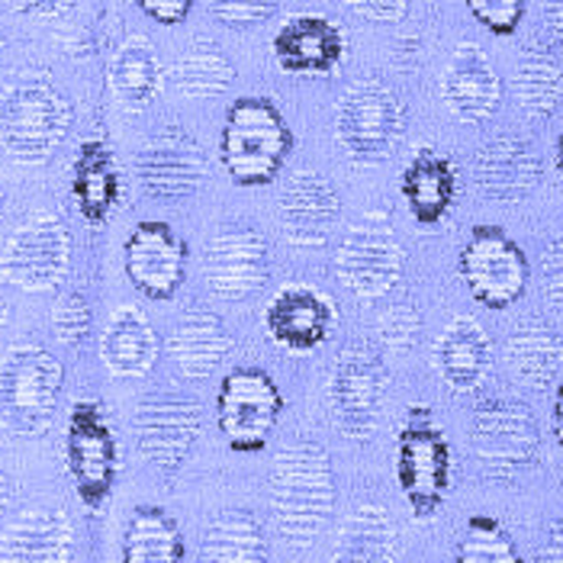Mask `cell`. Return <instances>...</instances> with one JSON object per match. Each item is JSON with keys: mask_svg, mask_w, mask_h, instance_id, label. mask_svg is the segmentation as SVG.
Masks as SVG:
<instances>
[{"mask_svg": "<svg viewBox=\"0 0 563 563\" xmlns=\"http://www.w3.org/2000/svg\"><path fill=\"white\" fill-rule=\"evenodd\" d=\"M335 471L319 441H290L274 454L267 503L277 534L290 548H309L335 512Z\"/></svg>", "mask_w": 563, "mask_h": 563, "instance_id": "obj_1", "label": "cell"}, {"mask_svg": "<svg viewBox=\"0 0 563 563\" xmlns=\"http://www.w3.org/2000/svg\"><path fill=\"white\" fill-rule=\"evenodd\" d=\"M71 100L43 71H26L0 90V148L16 165H43L68 139Z\"/></svg>", "mask_w": 563, "mask_h": 563, "instance_id": "obj_2", "label": "cell"}, {"mask_svg": "<svg viewBox=\"0 0 563 563\" xmlns=\"http://www.w3.org/2000/svg\"><path fill=\"white\" fill-rule=\"evenodd\" d=\"M294 152V132L267 97H239L225 110L219 162L235 187H264L277 180Z\"/></svg>", "mask_w": 563, "mask_h": 563, "instance_id": "obj_3", "label": "cell"}, {"mask_svg": "<svg viewBox=\"0 0 563 563\" xmlns=\"http://www.w3.org/2000/svg\"><path fill=\"white\" fill-rule=\"evenodd\" d=\"M396 483L416 519L441 512L451 489V444L426 402L409 406L396 432Z\"/></svg>", "mask_w": 563, "mask_h": 563, "instance_id": "obj_4", "label": "cell"}, {"mask_svg": "<svg viewBox=\"0 0 563 563\" xmlns=\"http://www.w3.org/2000/svg\"><path fill=\"white\" fill-rule=\"evenodd\" d=\"M65 384L62 361L48 347L20 342L0 361V422L20 438L43 434L58 409Z\"/></svg>", "mask_w": 563, "mask_h": 563, "instance_id": "obj_5", "label": "cell"}, {"mask_svg": "<svg viewBox=\"0 0 563 563\" xmlns=\"http://www.w3.org/2000/svg\"><path fill=\"white\" fill-rule=\"evenodd\" d=\"M335 135L354 165H380L406 135V107L387 81L357 78L339 103Z\"/></svg>", "mask_w": 563, "mask_h": 563, "instance_id": "obj_6", "label": "cell"}, {"mask_svg": "<svg viewBox=\"0 0 563 563\" xmlns=\"http://www.w3.org/2000/svg\"><path fill=\"white\" fill-rule=\"evenodd\" d=\"M390 390L387 361L371 342H347L329 374V409L351 441H367L384 416Z\"/></svg>", "mask_w": 563, "mask_h": 563, "instance_id": "obj_7", "label": "cell"}, {"mask_svg": "<svg viewBox=\"0 0 563 563\" xmlns=\"http://www.w3.org/2000/svg\"><path fill=\"white\" fill-rule=\"evenodd\" d=\"M471 444L486 477L516 479L538 464L541 432L525 402L512 396H489L474 409Z\"/></svg>", "mask_w": 563, "mask_h": 563, "instance_id": "obj_8", "label": "cell"}, {"mask_svg": "<svg viewBox=\"0 0 563 563\" xmlns=\"http://www.w3.org/2000/svg\"><path fill=\"white\" fill-rule=\"evenodd\" d=\"M65 461L78 499L90 512H100L110 503L113 483L120 474L117 434L100 402L81 399L71 406L65 432Z\"/></svg>", "mask_w": 563, "mask_h": 563, "instance_id": "obj_9", "label": "cell"}, {"mask_svg": "<svg viewBox=\"0 0 563 563\" xmlns=\"http://www.w3.org/2000/svg\"><path fill=\"white\" fill-rule=\"evenodd\" d=\"M284 416V393L261 367H235L217 390V422L225 444L258 454Z\"/></svg>", "mask_w": 563, "mask_h": 563, "instance_id": "obj_10", "label": "cell"}, {"mask_svg": "<svg viewBox=\"0 0 563 563\" xmlns=\"http://www.w3.org/2000/svg\"><path fill=\"white\" fill-rule=\"evenodd\" d=\"M200 426L203 409L197 396L180 390H155L142 396L132 416L135 448L142 461L162 474H177L184 467L200 438Z\"/></svg>", "mask_w": 563, "mask_h": 563, "instance_id": "obj_11", "label": "cell"}, {"mask_svg": "<svg viewBox=\"0 0 563 563\" xmlns=\"http://www.w3.org/2000/svg\"><path fill=\"white\" fill-rule=\"evenodd\" d=\"M71 264V235L55 213H30L3 242L0 277L30 294L62 284Z\"/></svg>", "mask_w": 563, "mask_h": 563, "instance_id": "obj_12", "label": "cell"}, {"mask_svg": "<svg viewBox=\"0 0 563 563\" xmlns=\"http://www.w3.org/2000/svg\"><path fill=\"white\" fill-rule=\"evenodd\" d=\"M457 271L471 297L486 309H506L528 287V258L521 245L499 225H477L457 258Z\"/></svg>", "mask_w": 563, "mask_h": 563, "instance_id": "obj_13", "label": "cell"}, {"mask_svg": "<svg viewBox=\"0 0 563 563\" xmlns=\"http://www.w3.org/2000/svg\"><path fill=\"white\" fill-rule=\"evenodd\" d=\"M335 267L345 287L361 300L387 297L402 277V245L387 213H367L342 235Z\"/></svg>", "mask_w": 563, "mask_h": 563, "instance_id": "obj_14", "label": "cell"}, {"mask_svg": "<svg viewBox=\"0 0 563 563\" xmlns=\"http://www.w3.org/2000/svg\"><path fill=\"white\" fill-rule=\"evenodd\" d=\"M135 177L155 200H187L207 180V155L184 126L165 123L142 139L135 152Z\"/></svg>", "mask_w": 563, "mask_h": 563, "instance_id": "obj_15", "label": "cell"}, {"mask_svg": "<svg viewBox=\"0 0 563 563\" xmlns=\"http://www.w3.org/2000/svg\"><path fill=\"white\" fill-rule=\"evenodd\" d=\"M200 264L207 290L213 297L242 303L258 294L271 274V245L258 229L232 225L207 242Z\"/></svg>", "mask_w": 563, "mask_h": 563, "instance_id": "obj_16", "label": "cell"}, {"mask_svg": "<svg viewBox=\"0 0 563 563\" xmlns=\"http://www.w3.org/2000/svg\"><path fill=\"white\" fill-rule=\"evenodd\" d=\"M187 267V242L168 222L145 219L126 239V277L148 300L168 303L184 284Z\"/></svg>", "mask_w": 563, "mask_h": 563, "instance_id": "obj_17", "label": "cell"}, {"mask_svg": "<svg viewBox=\"0 0 563 563\" xmlns=\"http://www.w3.org/2000/svg\"><path fill=\"white\" fill-rule=\"evenodd\" d=\"M277 213L287 242H294L297 249H322L335 235L342 200L325 174L297 172L280 187Z\"/></svg>", "mask_w": 563, "mask_h": 563, "instance_id": "obj_18", "label": "cell"}, {"mask_svg": "<svg viewBox=\"0 0 563 563\" xmlns=\"http://www.w3.org/2000/svg\"><path fill=\"white\" fill-rule=\"evenodd\" d=\"M335 322H339L335 303L322 290L303 287V284L277 290L274 300L264 309L267 339L294 354H306V351L325 345Z\"/></svg>", "mask_w": 563, "mask_h": 563, "instance_id": "obj_19", "label": "cell"}, {"mask_svg": "<svg viewBox=\"0 0 563 563\" xmlns=\"http://www.w3.org/2000/svg\"><path fill=\"white\" fill-rule=\"evenodd\" d=\"M271 55L277 62V68L284 75L294 78H325L332 75L347 55V40L339 23H332L329 16H316V13H300L290 16L274 43H271Z\"/></svg>", "mask_w": 563, "mask_h": 563, "instance_id": "obj_20", "label": "cell"}, {"mask_svg": "<svg viewBox=\"0 0 563 563\" xmlns=\"http://www.w3.org/2000/svg\"><path fill=\"white\" fill-rule=\"evenodd\" d=\"M441 97L444 107L461 120L479 126L486 123L496 110H499V97H503V81L489 62V55L474 43H461L441 75Z\"/></svg>", "mask_w": 563, "mask_h": 563, "instance_id": "obj_21", "label": "cell"}, {"mask_svg": "<svg viewBox=\"0 0 563 563\" xmlns=\"http://www.w3.org/2000/svg\"><path fill=\"white\" fill-rule=\"evenodd\" d=\"M75 528L55 506H33L0 531V563H71Z\"/></svg>", "mask_w": 563, "mask_h": 563, "instance_id": "obj_22", "label": "cell"}, {"mask_svg": "<svg viewBox=\"0 0 563 563\" xmlns=\"http://www.w3.org/2000/svg\"><path fill=\"white\" fill-rule=\"evenodd\" d=\"M474 180L486 200L519 203L541 180V158L519 135H496L474 158Z\"/></svg>", "mask_w": 563, "mask_h": 563, "instance_id": "obj_23", "label": "cell"}, {"mask_svg": "<svg viewBox=\"0 0 563 563\" xmlns=\"http://www.w3.org/2000/svg\"><path fill=\"white\" fill-rule=\"evenodd\" d=\"M434 371L454 393H474L493 371V342L471 316H457L434 342Z\"/></svg>", "mask_w": 563, "mask_h": 563, "instance_id": "obj_24", "label": "cell"}, {"mask_svg": "<svg viewBox=\"0 0 563 563\" xmlns=\"http://www.w3.org/2000/svg\"><path fill=\"white\" fill-rule=\"evenodd\" d=\"M399 190H402V200H406L412 219L419 225L432 229L454 207L457 168H454V162L444 152H438L432 145H422L406 162L402 177H399Z\"/></svg>", "mask_w": 563, "mask_h": 563, "instance_id": "obj_25", "label": "cell"}, {"mask_svg": "<svg viewBox=\"0 0 563 563\" xmlns=\"http://www.w3.org/2000/svg\"><path fill=\"white\" fill-rule=\"evenodd\" d=\"M229 351H232V339L217 312L190 309L174 322L168 354L187 380H207L210 374H217Z\"/></svg>", "mask_w": 563, "mask_h": 563, "instance_id": "obj_26", "label": "cell"}, {"mask_svg": "<svg viewBox=\"0 0 563 563\" xmlns=\"http://www.w3.org/2000/svg\"><path fill=\"white\" fill-rule=\"evenodd\" d=\"M100 357L113 377H145L158 361V335L142 309L120 306L113 309L103 339H100Z\"/></svg>", "mask_w": 563, "mask_h": 563, "instance_id": "obj_27", "label": "cell"}, {"mask_svg": "<svg viewBox=\"0 0 563 563\" xmlns=\"http://www.w3.org/2000/svg\"><path fill=\"white\" fill-rule=\"evenodd\" d=\"M71 197L87 225H103L120 203V168L107 142L87 139L75 155Z\"/></svg>", "mask_w": 563, "mask_h": 563, "instance_id": "obj_28", "label": "cell"}, {"mask_svg": "<svg viewBox=\"0 0 563 563\" xmlns=\"http://www.w3.org/2000/svg\"><path fill=\"white\" fill-rule=\"evenodd\" d=\"M399 528L384 506H357L339 525L332 563H399Z\"/></svg>", "mask_w": 563, "mask_h": 563, "instance_id": "obj_29", "label": "cell"}, {"mask_svg": "<svg viewBox=\"0 0 563 563\" xmlns=\"http://www.w3.org/2000/svg\"><path fill=\"white\" fill-rule=\"evenodd\" d=\"M107 85L120 100V107L126 110H145L155 103L165 85V68L145 36H132L113 52L107 68Z\"/></svg>", "mask_w": 563, "mask_h": 563, "instance_id": "obj_30", "label": "cell"}, {"mask_svg": "<svg viewBox=\"0 0 563 563\" xmlns=\"http://www.w3.org/2000/svg\"><path fill=\"white\" fill-rule=\"evenodd\" d=\"M503 361L521 387L548 390L563 367V339L541 322H525L506 339Z\"/></svg>", "mask_w": 563, "mask_h": 563, "instance_id": "obj_31", "label": "cell"}, {"mask_svg": "<svg viewBox=\"0 0 563 563\" xmlns=\"http://www.w3.org/2000/svg\"><path fill=\"white\" fill-rule=\"evenodd\" d=\"M267 534L249 509H222L200 541V563H267Z\"/></svg>", "mask_w": 563, "mask_h": 563, "instance_id": "obj_32", "label": "cell"}, {"mask_svg": "<svg viewBox=\"0 0 563 563\" xmlns=\"http://www.w3.org/2000/svg\"><path fill=\"white\" fill-rule=\"evenodd\" d=\"M184 534L162 506H139L123 534L126 563H184Z\"/></svg>", "mask_w": 563, "mask_h": 563, "instance_id": "obj_33", "label": "cell"}, {"mask_svg": "<svg viewBox=\"0 0 563 563\" xmlns=\"http://www.w3.org/2000/svg\"><path fill=\"white\" fill-rule=\"evenodd\" d=\"M172 81L190 100H213L232 87L235 65L213 40H194L187 45V52L177 55Z\"/></svg>", "mask_w": 563, "mask_h": 563, "instance_id": "obj_34", "label": "cell"}, {"mask_svg": "<svg viewBox=\"0 0 563 563\" xmlns=\"http://www.w3.org/2000/svg\"><path fill=\"white\" fill-rule=\"evenodd\" d=\"M512 93L528 117H551L563 103V65L544 48H528L516 65Z\"/></svg>", "mask_w": 563, "mask_h": 563, "instance_id": "obj_35", "label": "cell"}, {"mask_svg": "<svg viewBox=\"0 0 563 563\" xmlns=\"http://www.w3.org/2000/svg\"><path fill=\"white\" fill-rule=\"evenodd\" d=\"M457 563H525L516 541L493 516H471L454 551Z\"/></svg>", "mask_w": 563, "mask_h": 563, "instance_id": "obj_36", "label": "cell"}, {"mask_svg": "<svg viewBox=\"0 0 563 563\" xmlns=\"http://www.w3.org/2000/svg\"><path fill=\"white\" fill-rule=\"evenodd\" d=\"M419 329H422V316H419L416 306L409 303L390 306V309L380 316V325H377L380 342H384V347L393 351V354H409L412 345L419 342Z\"/></svg>", "mask_w": 563, "mask_h": 563, "instance_id": "obj_37", "label": "cell"}, {"mask_svg": "<svg viewBox=\"0 0 563 563\" xmlns=\"http://www.w3.org/2000/svg\"><path fill=\"white\" fill-rule=\"evenodd\" d=\"M52 325L65 345L85 342L87 332H90V303L81 290H68L58 297V303L52 306Z\"/></svg>", "mask_w": 563, "mask_h": 563, "instance_id": "obj_38", "label": "cell"}, {"mask_svg": "<svg viewBox=\"0 0 563 563\" xmlns=\"http://www.w3.org/2000/svg\"><path fill=\"white\" fill-rule=\"evenodd\" d=\"M467 10L493 36H512L519 30L521 16H525L521 0H471Z\"/></svg>", "mask_w": 563, "mask_h": 563, "instance_id": "obj_39", "label": "cell"}, {"mask_svg": "<svg viewBox=\"0 0 563 563\" xmlns=\"http://www.w3.org/2000/svg\"><path fill=\"white\" fill-rule=\"evenodd\" d=\"M541 284H544V297L554 309H563V235L551 239L544 255H541Z\"/></svg>", "mask_w": 563, "mask_h": 563, "instance_id": "obj_40", "label": "cell"}, {"mask_svg": "<svg viewBox=\"0 0 563 563\" xmlns=\"http://www.w3.org/2000/svg\"><path fill=\"white\" fill-rule=\"evenodd\" d=\"M213 13H217L219 23H225V26H252V23H264L274 10H277V3H258V0H235V3H213L210 7Z\"/></svg>", "mask_w": 563, "mask_h": 563, "instance_id": "obj_41", "label": "cell"}, {"mask_svg": "<svg viewBox=\"0 0 563 563\" xmlns=\"http://www.w3.org/2000/svg\"><path fill=\"white\" fill-rule=\"evenodd\" d=\"M190 7H194L190 0H139V10H142L145 16L165 23V26L180 23V20L190 13Z\"/></svg>", "mask_w": 563, "mask_h": 563, "instance_id": "obj_42", "label": "cell"}, {"mask_svg": "<svg viewBox=\"0 0 563 563\" xmlns=\"http://www.w3.org/2000/svg\"><path fill=\"white\" fill-rule=\"evenodd\" d=\"M354 13L361 16H371L377 23H393V20H402L409 13V3L406 0H364V3H351Z\"/></svg>", "mask_w": 563, "mask_h": 563, "instance_id": "obj_43", "label": "cell"}, {"mask_svg": "<svg viewBox=\"0 0 563 563\" xmlns=\"http://www.w3.org/2000/svg\"><path fill=\"white\" fill-rule=\"evenodd\" d=\"M534 563H563V519L551 525L544 544L534 554Z\"/></svg>", "mask_w": 563, "mask_h": 563, "instance_id": "obj_44", "label": "cell"}, {"mask_svg": "<svg viewBox=\"0 0 563 563\" xmlns=\"http://www.w3.org/2000/svg\"><path fill=\"white\" fill-rule=\"evenodd\" d=\"M544 26L554 40H563V3H548L544 7Z\"/></svg>", "mask_w": 563, "mask_h": 563, "instance_id": "obj_45", "label": "cell"}, {"mask_svg": "<svg viewBox=\"0 0 563 563\" xmlns=\"http://www.w3.org/2000/svg\"><path fill=\"white\" fill-rule=\"evenodd\" d=\"M10 499H13V486H10V477H7L3 464H0V521H3L7 509H10Z\"/></svg>", "mask_w": 563, "mask_h": 563, "instance_id": "obj_46", "label": "cell"}, {"mask_svg": "<svg viewBox=\"0 0 563 563\" xmlns=\"http://www.w3.org/2000/svg\"><path fill=\"white\" fill-rule=\"evenodd\" d=\"M551 422H554V438L563 444V384L558 387V396H554V416H551Z\"/></svg>", "mask_w": 563, "mask_h": 563, "instance_id": "obj_47", "label": "cell"}, {"mask_svg": "<svg viewBox=\"0 0 563 563\" xmlns=\"http://www.w3.org/2000/svg\"><path fill=\"white\" fill-rule=\"evenodd\" d=\"M558 172L563 177V130H561V139H558Z\"/></svg>", "mask_w": 563, "mask_h": 563, "instance_id": "obj_48", "label": "cell"}, {"mask_svg": "<svg viewBox=\"0 0 563 563\" xmlns=\"http://www.w3.org/2000/svg\"><path fill=\"white\" fill-rule=\"evenodd\" d=\"M0 213H3V190H0Z\"/></svg>", "mask_w": 563, "mask_h": 563, "instance_id": "obj_49", "label": "cell"}, {"mask_svg": "<svg viewBox=\"0 0 563 563\" xmlns=\"http://www.w3.org/2000/svg\"><path fill=\"white\" fill-rule=\"evenodd\" d=\"M0 322H3V306H0Z\"/></svg>", "mask_w": 563, "mask_h": 563, "instance_id": "obj_50", "label": "cell"}]
</instances>
